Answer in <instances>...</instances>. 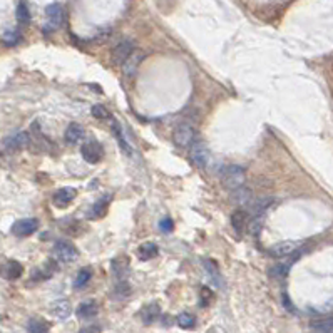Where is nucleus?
I'll return each instance as SVG.
<instances>
[{
    "mask_svg": "<svg viewBox=\"0 0 333 333\" xmlns=\"http://www.w3.org/2000/svg\"><path fill=\"white\" fill-rule=\"evenodd\" d=\"M245 181H246V173L245 169L241 168V166H228L225 168L221 174V183L223 186H225L228 191H234V189H238L241 186H245Z\"/></svg>",
    "mask_w": 333,
    "mask_h": 333,
    "instance_id": "f257e3e1",
    "label": "nucleus"
},
{
    "mask_svg": "<svg viewBox=\"0 0 333 333\" xmlns=\"http://www.w3.org/2000/svg\"><path fill=\"white\" fill-rule=\"evenodd\" d=\"M194 136H196V131L191 124L179 123L173 131V142L177 147H189L193 146Z\"/></svg>",
    "mask_w": 333,
    "mask_h": 333,
    "instance_id": "f03ea898",
    "label": "nucleus"
},
{
    "mask_svg": "<svg viewBox=\"0 0 333 333\" xmlns=\"http://www.w3.org/2000/svg\"><path fill=\"white\" fill-rule=\"evenodd\" d=\"M54 256L60 263H72L77 260V250L71 241H57L54 246Z\"/></svg>",
    "mask_w": 333,
    "mask_h": 333,
    "instance_id": "7ed1b4c3",
    "label": "nucleus"
},
{
    "mask_svg": "<svg viewBox=\"0 0 333 333\" xmlns=\"http://www.w3.org/2000/svg\"><path fill=\"white\" fill-rule=\"evenodd\" d=\"M209 149L208 146L204 144V142H193L191 146V161L193 164L196 166V168H201L204 169L206 166L209 164Z\"/></svg>",
    "mask_w": 333,
    "mask_h": 333,
    "instance_id": "20e7f679",
    "label": "nucleus"
},
{
    "mask_svg": "<svg viewBox=\"0 0 333 333\" xmlns=\"http://www.w3.org/2000/svg\"><path fill=\"white\" fill-rule=\"evenodd\" d=\"M37 228H39V221L36 218H25V220H20L15 223L12 226V233L19 238H25L36 233Z\"/></svg>",
    "mask_w": 333,
    "mask_h": 333,
    "instance_id": "39448f33",
    "label": "nucleus"
},
{
    "mask_svg": "<svg viewBox=\"0 0 333 333\" xmlns=\"http://www.w3.org/2000/svg\"><path fill=\"white\" fill-rule=\"evenodd\" d=\"M80 153H82L84 161H87V163H90V164H97L102 159V154H104V151H102V146L96 141L85 142V144L82 146V149H80Z\"/></svg>",
    "mask_w": 333,
    "mask_h": 333,
    "instance_id": "423d86ee",
    "label": "nucleus"
},
{
    "mask_svg": "<svg viewBox=\"0 0 333 333\" xmlns=\"http://www.w3.org/2000/svg\"><path fill=\"white\" fill-rule=\"evenodd\" d=\"M298 248H300V243H298V241H280V243L273 245L271 248L268 250V253L275 258H283V256L293 255Z\"/></svg>",
    "mask_w": 333,
    "mask_h": 333,
    "instance_id": "0eeeda50",
    "label": "nucleus"
},
{
    "mask_svg": "<svg viewBox=\"0 0 333 333\" xmlns=\"http://www.w3.org/2000/svg\"><path fill=\"white\" fill-rule=\"evenodd\" d=\"M133 50H134V44L131 42V40H120L112 50V60L116 62V64L123 66L124 60L133 54Z\"/></svg>",
    "mask_w": 333,
    "mask_h": 333,
    "instance_id": "6e6552de",
    "label": "nucleus"
},
{
    "mask_svg": "<svg viewBox=\"0 0 333 333\" xmlns=\"http://www.w3.org/2000/svg\"><path fill=\"white\" fill-rule=\"evenodd\" d=\"M28 144H31V136L27 133L12 134L4 141V146L7 147V151H19V149H24Z\"/></svg>",
    "mask_w": 333,
    "mask_h": 333,
    "instance_id": "1a4fd4ad",
    "label": "nucleus"
},
{
    "mask_svg": "<svg viewBox=\"0 0 333 333\" xmlns=\"http://www.w3.org/2000/svg\"><path fill=\"white\" fill-rule=\"evenodd\" d=\"M76 194H77V191L74 188H60V189H57V191H55L52 201H54L55 206L64 208V206L71 204V201L76 198Z\"/></svg>",
    "mask_w": 333,
    "mask_h": 333,
    "instance_id": "9d476101",
    "label": "nucleus"
},
{
    "mask_svg": "<svg viewBox=\"0 0 333 333\" xmlns=\"http://www.w3.org/2000/svg\"><path fill=\"white\" fill-rule=\"evenodd\" d=\"M248 221H250V215L246 209H236L234 213L231 215V225L234 228V231L236 233H245L246 228H248Z\"/></svg>",
    "mask_w": 333,
    "mask_h": 333,
    "instance_id": "9b49d317",
    "label": "nucleus"
},
{
    "mask_svg": "<svg viewBox=\"0 0 333 333\" xmlns=\"http://www.w3.org/2000/svg\"><path fill=\"white\" fill-rule=\"evenodd\" d=\"M142 52H139V50H133V54H131L128 59L124 60V64H123V72H124V76H134L136 71H137V67H139L141 64V60H142Z\"/></svg>",
    "mask_w": 333,
    "mask_h": 333,
    "instance_id": "f8f14e48",
    "label": "nucleus"
},
{
    "mask_svg": "<svg viewBox=\"0 0 333 333\" xmlns=\"http://www.w3.org/2000/svg\"><path fill=\"white\" fill-rule=\"evenodd\" d=\"M129 260H128V256H124V255H120L117 256L116 260H112V273H114V277L119 278L120 281H124V278L129 275Z\"/></svg>",
    "mask_w": 333,
    "mask_h": 333,
    "instance_id": "ddd939ff",
    "label": "nucleus"
},
{
    "mask_svg": "<svg viewBox=\"0 0 333 333\" xmlns=\"http://www.w3.org/2000/svg\"><path fill=\"white\" fill-rule=\"evenodd\" d=\"M45 14H47L49 25H50L52 31L60 25V22H62V7L59 4H50L49 7L45 9Z\"/></svg>",
    "mask_w": 333,
    "mask_h": 333,
    "instance_id": "4468645a",
    "label": "nucleus"
},
{
    "mask_svg": "<svg viewBox=\"0 0 333 333\" xmlns=\"http://www.w3.org/2000/svg\"><path fill=\"white\" fill-rule=\"evenodd\" d=\"M231 203L233 204H238V206H245V204H250L251 201V193H250V189H246L245 186H241L238 189H234V191H231Z\"/></svg>",
    "mask_w": 333,
    "mask_h": 333,
    "instance_id": "2eb2a0df",
    "label": "nucleus"
},
{
    "mask_svg": "<svg viewBox=\"0 0 333 333\" xmlns=\"http://www.w3.org/2000/svg\"><path fill=\"white\" fill-rule=\"evenodd\" d=\"M84 137V128L77 123H72L66 129V141L69 144H77V142Z\"/></svg>",
    "mask_w": 333,
    "mask_h": 333,
    "instance_id": "dca6fc26",
    "label": "nucleus"
},
{
    "mask_svg": "<svg viewBox=\"0 0 333 333\" xmlns=\"http://www.w3.org/2000/svg\"><path fill=\"white\" fill-rule=\"evenodd\" d=\"M310 328L315 333H333V317L313 320L310 323Z\"/></svg>",
    "mask_w": 333,
    "mask_h": 333,
    "instance_id": "f3484780",
    "label": "nucleus"
},
{
    "mask_svg": "<svg viewBox=\"0 0 333 333\" xmlns=\"http://www.w3.org/2000/svg\"><path fill=\"white\" fill-rule=\"evenodd\" d=\"M159 313H161V310H159L158 303H149V305H146L144 308H142L141 318L146 325H151V323L156 321V318L159 317Z\"/></svg>",
    "mask_w": 333,
    "mask_h": 333,
    "instance_id": "a211bd4d",
    "label": "nucleus"
},
{
    "mask_svg": "<svg viewBox=\"0 0 333 333\" xmlns=\"http://www.w3.org/2000/svg\"><path fill=\"white\" fill-rule=\"evenodd\" d=\"M50 310H52V313L60 320H66L69 315L72 313V307L67 300H57L54 305L50 307Z\"/></svg>",
    "mask_w": 333,
    "mask_h": 333,
    "instance_id": "6ab92c4d",
    "label": "nucleus"
},
{
    "mask_svg": "<svg viewBox=\"0 0 333 333\" xmlns=\"http://www.w3.org/2000/svg\"><path fill=\"white\" fill-rule=\"evenodd\" d=\"M22 271H24V268H22L20 263L17 261H9L7 265L4 266L2 269V275L7 280H17L22 277Z\"/></svg>",
    "mask_w": 333,
    "mask_h": 333,
    "instance_id": "aec40b11",
    "label": "nucleus"
},
{
    "mask_svg": "<svg viewBox=\"0 0 333 333\" xmlns=\"http://www.w3.org/2000/svg\"><path fill=\"white\" fill-rule=\"evenodd\" d=\"M97 303L94 300H89V301H84L80 303L79 308H77V315L80 318H93L97 315Z\"/></svg>",
    "mask_w": 333,
    "mask_h": 333,
    "instance_id": "412c9836",
    "label": "nucleus"
},
{
    "mask_svg": "<svg viewBox=\"0 0 333 333\" xmlns=\"http://www.w3.org/2000/svg\"><path fill=\"white\" fill-rule=\"evenodd\" d=\"M158 245L156 243H151V241H147V243H142L141 246H139V258L141 260H144V261H147V260H153L154 256L158 255Z\"/></svg>",
    "mask_w": 333,
    "mask_h": 333,
    "instance_id": "4be33fe9",
    "label": "nucleus"
},
{
    "mask_svg": "<svg viewBox=\"0 0 333 333\" xmlns=\"http://www.w3.org/2000/svg\"><path fill=\"white\" fill-rule=\"evenodd\" d=\"M273 199L271 198H263V199H256V201H251V211L255 213V216H261L265 211L271 206Z\"/></svg>",
    "mask_w": 333,
    "mask_h": 333,
    "instance_id": "5701e85b",
    "label": "nucleus"
},
{
    "mask_svg": "<svg viewBox=\"0 0 333 333\" xmlns=\"http://www.w3.org/2000/svg\"><path fill=\"white\" fill-rule=\"evenodd\" d=\"M27 330H28V333H49V326L44 320L32 318L27 323Z\"/></svg>",
    "mask_w": 333,
    "mask_h": 333,
    "instance_id": "b1692460",
    "label": "nucleus"
},
{
    "mask_svg": "<svg viewBox=\"0 0 333 333\" xmlns=\"http://www.w3.org/2000/svg\"><path fill=\"white\" fill-rule=\"evenodd\" d=\"M90 278H93V271H90V268H82L77 273L76 281H74V286H76V288H84V286L89 283Z\"/></svg>",
    "mask_w": 333,
    "mask_h": 333,
    "instance_id": "393cba45",
    "label": "nucleus"
},
{
    "mask_svg": "<svg viewBox=\"0 0 333 333\" xmlns=\"http://www.w3.org/2000/svg\"><path fill=\"white\" fill-rule=\"evenodd\" d=\"M17 20H19L20 25H27L31 22V12H28L25 2H20L19 7H17Z\"/></svg>",
    "mask_w": 333,
    "mask_h": 333,
    "instance_id": "a878e982",
    "label": "nucleus"
},
{
    "mask_svg": "<svg viewBox=\"0 0 333 333\" xmlns=\"http://www.w3.org/2000/svg\"><path fill=\"white\" fill-rule=\"evenodd\" d=\"M177 325L181 326V328H186V330H189V328H193L194 325H196V318L193 317L191 313H181V315H177Z\"/></svg>",
    "mask_w": 333,
    "mask_h": 333,
    "instance_id": "bb28decb",
    "label": "nucleus"
},
{
    "mask_svg": "<svg viewBox=\"0 0 333 333\" xmlns=\"http://www.w3.org/2000/svg\"><path fill=\"white\" fill-rule=\"evenodd\" d=\"M107 201H109V198L99 199V201H97V203L94 204V208H93V216H94V218H101L102 215H104V211H106V208H107Z\"/></svg>",
    "mask_w": 333,
    "mask_h": 333,
    "instance_id": "cd10ccee",
    "label": "nucleus"
},
{
    "mask_svg": "<svg viewBox=\"0 0 333 333\" xmlns=\"http://www.w3.org/2000/svg\"><path fill=\"white\" fill-rule=\"evenodd\" d=\"M93 116L96 117V119H107L109 117V112H107V109L102 106V104H96L94 107H93Z\"/></svg>",
    "mask_w": 333,
    "mask_h": 333,
    "instance_id": "c85d7f7f",
    "label": "nucleus"
},
{
    "mask_svg": "<svg viewBox=\"0 0 333 333\" xmlns=\"http://www.w3.org/2000/svg\"><path fill=\"white\" fill-rule=\"evenodd\" d=\"M288 266L290 265H278L271 269V275L275 278H285L286 273H288Z\"/></svg>",
    "mask_w": 333,
    "mask_h": 333,
    "instance_id": "c756f323",
    "label": "nucleus"
},
{
    "mask_svg": "<svg viewBox=\"0 0 333 333\" xmlns=\"http://www.w3.org/2000/svg\"><path fill=\"white\" fill-rule=\"evenodd\" d=\"M159 228H161V231H163V233H171V231H173V228H174V223H173L171 218H164V220L159 221Z\"/></svg>",
    "mask_w": 333,
    "mask_h": 333,
    "instance_id": "7c9ffc66",
    "label": "nucleus"
},
{
    "mask_svg": "<svg viewBox=\"0 0 333 333\" xmlns=\"http://www.w3.org/2000/svg\"><path fill=\"white\" fill-rule=\"evenodd\" d=\"M17 40H19V34H15V32H10V34H7V36L4 37V42L5 44H10V45L17 44Z\"/></svg>",
    "mask_w": 333,
    "mask_h": 333,
    "instance_id": "2f4dec72",
    "label": "nucleus"
},
{
    "mask_svg": "<svg viewBox=\"0 0 333 333\" xmlns=\"http://www.w3.org/2000/svg\"><path fill=\"white\" fill-rule=\"evenodd\" d=\"M79 333H101V326L99 325H89L82 328Z\"/></svg>",
    "mask_w": 333,
    "mask_h": 333,
    "instance_id": "473e14b6",
    "label": "nucleus"
},
{
    "mask_svg": "<svg viewBox=\"0 0 333 333\" xmlns=\"http://www.w3.org/2000/svg\"><path fill=\"white\" fill-rule=\"evenodd\" d=\"M201 295H203V296H201V298H203V303H201V305H208V300H211V296H213V295H211L209 288L201 290Z\"/></svg>",
    "mask_w": 333,
    "mask_h": 333,
    "instance_id": "72a5a7b5",
    "label": "nucleus"
}]
</instances>
